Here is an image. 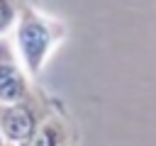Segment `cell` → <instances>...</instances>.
<instances>
[{
    "label": "cell",
    "mask_w": 156,
    "mask_h": 146,
    "mask_svg": "<svg viewBox=\"0 0 156 146\" xmlns=\"http://www.w3.org/2000/svg\"><path fill=\"white\" fill-rule=\"evenodd\" d=\"M61 102L51 95H46L39 85H34L29 90V95H24L17 102L10 105H0V134L10 146H20L22 141H27L34 129L58 107Z\"/></svg>",
    "instance_id": "2"
},
{
    "label": "cell",
    "mask_w": 156,
    "mask_h": 146,
    "mask_svg": "<svg viewBox=\"0 0 156 146\" xmlns=\"http://www.w3.org/2000/svg\"><path fill=\"white\" fill-rule=\"evenodd\" d=\"M20 146H78V129L66 107L58 105Z\"/></svg>",
    "instance_id": "4"
},
{
    "label": "cell",
    "mask_w": 156,
    "mask_h": 146,
    "mask_svg": "<svg viewBox=\"0 0 156 146\" xmlns=\"http://www.w3.org/2000/svg\"><path fill=\"white\" fill-rule=\"evenodd\" d=\"M12 49L29 73V78H37L54 51L66 41L68 24L54 15H46L29 0H20L17 5V19L12 27Z\"/></svg>",
    "instance_id": "1"
},
{
    "label": "cell",
    "mask_w": 156,
    "mask_h": 146,
    "mask_svg": "<svg viewBox=\"0 0 156 146\" xmlns=\"http://www.w3.org/2000/svg\"><path fill=\"white\" fill-rule=\"evenodd\" d=\"M17 5L20 0H0V39L12 32L17 19Z\"/></svg>",
    "instance_id": "5"
},
{
    "label": "cell",
    "mask_w": 156,
    "mask_h": 146,
    "mask_svg": "<svg viewBox=\"0 0 156 146\" xmlns=\"http://www.w3.org/2000/svg\"><path fill=\"white\" fill-rule=\"evenodd\" d=\"M32 88L34 83L20 63L15 49L10 46V41L0 39V105L22 100L24 95H29Z\"/></svg>",
    "instance_id": "3"
},
{
    "label": "cell",
    "mask_w": 156,
    "mask_h": 146,
    "mask_svg": "<svg viewBox=\"0 0 156 146\" xmlns=\"http://www.w3.org/2000/svg\"><path fill=\"white\" fill-rule=\"evenodd\" d=\"M0 146H10V144H7L5 139H2V134H0Z\"/></svg>",
    "instance_id": "6"
}]
</instances>
